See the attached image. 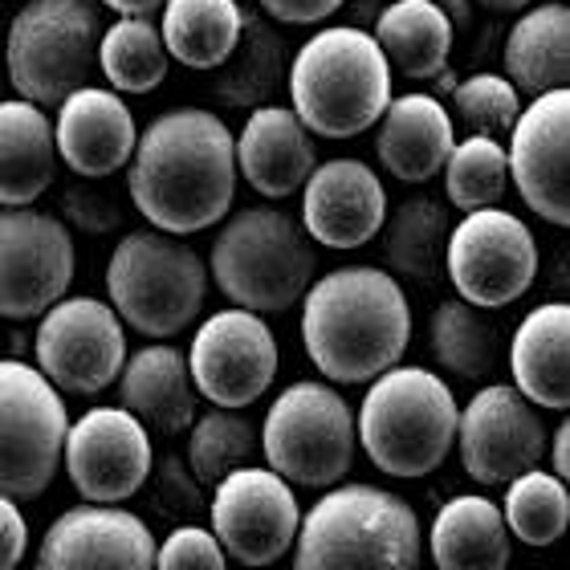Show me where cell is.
<instances>
[{"mask_svg":"<svg viewBox=\"0 0 570 570\" xmlns=\"http://www.w3.org/2000/svg\"><path fill=\"white\" fill-rule=\"evenodd\" d=\"M127 191L142 220L159 233L188 237L220 225L237 191L233 131L213 110H167L135 139Z\"/></svg>","mask_w":570,"mask_h":570,"instance_id":"obj_1","label":"cell"},{"mask_svg":"<svg viewBox=\"0 0 570 570\" xmlns=\"http://www.w3.org/2000/svg\"><path fill=\"white\" fill-rule=\"evenodd\" d=\"M302 343L326 380L371 383L412 343L404 285L375 265L331 269L302 294Z\"/></svg>","mask_w":570,"mask_h":570,"instance_id":"obj_2","label":"cell"},{"mask_svg":"<svg viewBox=\"0 0 570 570\" xmlns=\"http://www.w3.org/2000/svg\"><path fill=\"white\" fill-rule=\"evenodd\" d=\"M424 530L400 493L338 485L302 513L294 570H420Z\"/></svg>","mask_w":570,"mask_h":570,"instance_id":"obj_3","label":"cell"},{"mask_svg":"<svg viewBox=\"0 0 570 570\" xmlns=\"http://www.w3.org/2000/svg\"><path fill=\"white\" fill-rule=\"evenodd\" d=\"M294 115L318 139H351L383 119L392 66L367 29H322L289 61Z\"/></svg>","mask_w":570,"mask_h":570,"instance_id":"obj_4","label":"cell"},{"mask_svg":"<svg viewBox=\"0 0 570 570\" xmlns=\"http://www.w3.org/2000/svg\"><path fill=\"white\" fill-rule=\"evenodd\" d=\"M456 395L436 371L387 367L375 375L355 416L367 461L387 476H428L456 444Z\"/></svg>","mask_w":570,"mask_h":570,"instance_id":"obj_5","label":"cell"},{"mask_svg":"<svg viewBox=\"0 0 570 570\" xmlns=\"http://www.w3.org/2000/svg\"><path fill=\"white\" fill-rule=\"evenodd\" d=\"M318 257L306 228L277 208H245L213 240V277L220 294L253 314H282L314 282Z\"/></svg>","mask_w":570,"mask_h":570,"instance_id":"obj_6","label":"cell"},{"mask_svg":"<svg viewBox=\"0 0 570 570\" xmlns=\"http://www.w3.org/2000/svg\"><path fill=\"white\" fill-rule=\"evenodd\" d=\"M110 309L135 334L171 338L200 318L208 269L184 240L159 228H139L115 245L107 265Z\"/></svg>","mask_w":570,"mask_h":570,"instance_id":"obj_7","label":"cell"},{"mask_svg":"<svg viewBox=\"0 0 570 570\" xmlns=\"http://www.w3.org/2000/svg\"><path fill=\"white\" fill-rule=\"evenodd\" d=\"M102 17L90 0H29L9 24L4 66L24 102L61 107L98 70Z\"/></svg>","mask_w":570,"mask_h":570,"instance_id":"obj_8","label":"cell"},{"mask_svg":"<svg viewBox=\"0 0 570 570\" xmlns=\"http://www.w3.org/2000/svg\"><path fill=\"white\" fill-rule=\"evenodd\" d=\"M355 412L326 383H294L262 424V456L289 485L331 489L355 464Z\"/></svg>","mask_w":570,"mask_h":570,"instance_id":"obj_9","label":"cell"},{"mask_svg":"<svg viewBox=\"0 0 570 570\" xmlns=\"http://www.w3.org/2000/svg\"><path fill=\"white\" fill-rule=\"evenodd\" d=\"M70 412L37 367L0 358V498H41L61 464Z\"/></svg>","mask_w":570,"mask_h":570,"instance_id":"obj_10","label":"cell"},{"mask_svg":"<svg viewBox=\"0 0 570 570\" xmlns=\"http://www.w3.org/2000/svg\"><path fill=\"white\" fill-rule=\"evenodd\" d=\"M444 269H449L461 302H469V306H510L538 277L534 233L513 213H501V208L464 213L461 225H452L449 233Z\"/></svg>","mask_w":570,"mask_h":570,"instance_id":"obj_11","label":"cell"},{"mask_svg":"<svg viewBox=\"0 0 570 570\" xmlns=\"http://www.w3.org/2000/svg\"><path fill=\"white\" fill-rule=\"evenodd\" d=\"M37 371L58 392L98 395L119 380L127 334L119 314L98 297H58L37 326Z\"/></svg>","mask_w":570,"mask_h":570,"instance_id":"obj_12","label":"cell"},{"mask_svg":"<svg viewBox=\"0 0 570 570\" xmlns=\"http://www.w3.org/2000/svg\"><path fill=\"white\" fill-rule=\"evenodd\" d=\"M213 489L208 522L225 554H233L245 567H269L285 559V550L297 538V522H302L297 498L285 476L262 464H245L237 473L220 476Z\"/></svg>","mask_w":570,"mask_h":570,"instance_id":"obj_13","label":"cell"},{"mask_svg":"<svg viewBox=\"0 0 570 570\" xmlns=\"http://www.w3.org/2000/svg\"><path fill=\"white\" fill-rule=\"evenodd\" d=\"M73 282V237L37 208L0 213V318H41Z\"/></svg>","mask_w":570,"mask_h":570,"instance_id":"obj_14","label":"cell"},{"mask_svg":"<svg viewBox=\"0 0 570 570\" xmlns=\"http://www.w3.org/2000/svg\"><path fill=\"white\" fill-rule=\"evenodd\" d=\"M464 473L481 485H510L547 456V424L513 383H489L456 416Z\"/></svg>","mask_w":570,"mask_h":570,"instance_id":"obj_15","label":"cell"},{"mask_svg":"<svg viewBox=\"0 0 570 570\" xmlns=\"http://www.w3.org/2000/svg\"><path fill=\"white\" fill-rule=\"evenodd\" d=\"M196 395L216 407L257 404L277 375L274 331L253 309H220L204 322L188 351Z\"/></svg>","mask_w":570,"mask_h":570,"instance_id":"obj_16","label":"cell"},{"mask_svg":"<svg viewBox=\"0 0 570 570\" xmlns=\"http://www.w3.org/2000/svg\"><path fill=\"white\" fill-rule=\"evenodd\" d=\"M61 461L86 501L122 505L151 476V432L127 407H90L66 428Z\"/></svg>","mask_w":570,"mask_h":570,"instance_id":"obj_17","label":"cell"},{"mask_svg":"<svg viewBox=\"0 0 570 570\" xmlns=\"http://www.w3.org/2000/svg\"><path fill=\"white\" fill-rule=\"evenodd\" d=\"M510 176L547 225H570V95L567 86L534 95L510 127Z\"/></svg>","mask_w":570,"mask_h":570,"instance_id":"obj_18","label":"cell"},{"mask_svg":"<svg viewBox=\"0 0 570 570\" xmlns=\"http://www.w3.org/2000/svg\"><path fill=\"white\" fill-rule=\"evenodd\" d=\"M33 570H155V534L131 510L86 501L53 518Z\"/></svg>","mask_w":570,"mask_h":570,"instance_id":"obj_19","label":"cell"},{"mask_svg":"<svg viewBox=\"0 0 570 570\" xmlns=\"http://www.w3.org/2000/svg\"><path fill=\"white\" fill-rule=\"evenodd\" d=\"M387 220L383 179L358 159H326L302 184V228L326 249H358Z\"/></svg>","mask_w":570,"mask_h":570,"instance_id":"obj_20","label":"cell"},{"mask_svg":"<svg viewBox=\"0 0 570 570\" xmlns=\"http://www.w3.org/2000/svg\"><path fill=\"white\" fill-rule=\"evenodd\" d=\"M135 115L127 110L115 90L102 86H82L73 90L58 110L53 142L70 171L86 179H107L119 167H127L135 151Z\"/></svg>","mask_w":570,"mask_h":570,"instance_id":"obj_21","label":"cell"},{"mask_svg":"<svg viewBox=\"0 0 570 570\" xmlns=\"http://www.w3.org/2000/svg\"><path fill=\"white\" fill-rule=\"evenodd\" d=\"M233 155H237V171L265 200H285L302 191L306 176L318 164L309 131L285 107H253L249 122L233 139Z\"/></svg>","mask_w":570,"mask_h":570,"instance_id":"obj_22","label":"cell"},{"mask_svg":"<svg viewBox=\"0 0 570 570\" xmlns=\"http://www.w3.org/2000/svg\"><path fill=\"white\" fill-rule=\"evenodd\" d=\"M119 407H127L147 432H188L196 420V383H191L188 355L167 343H151L127 355L119 371Z\"/></svg>","mask_w":570,"mask_h":570,"instance_id":"obj_23","label":"cell"},{"mask_svg":"<svg viewBox=\"0 0 570 570\" xmlns=\"http://www.w3.org/2000/svg\"><path fill=\"white\" fill-rule=\"evenodd\" d=\"M513 387L534 407L567 412L570 407V306L547 302L530 309L510 346Z\"/></svg>","mask_w":570,"mask_h":570,"instance_id":"obj_24","label":"cell"},{"mask_svg":"<svg viewBox=\"0 0 570 570\" xmlns=\"http://www.w3.org/2000/svg\"><path fill=\"white\" fill-rule=\"evenodd\" d=\"M452 142V119L432 95H404L392 98L383 110V127L375 139L383 167L404 184H424L444 167Z\"/></svg>","mask_w":570,"mask_h":570,"instance_id":"obj_25","label":"cell"},{"mask_svg":"<svg viewBox=\"0 0 570 570\" xmlns=\"http://www.w3.org/2000/svg\"><path fill=\"white\" fill-rule=\"evenodd\" d=\"M58 176V142L46 107L9 98L0 102V204L24 208Z\"/></svg>","mask_w":570,"mask_h":570,"instance_id":"obj_26","label":"cell"},{"mask_svg":"<svg viewBox=\"0 0 570 570\" xmlns=\"http://www.w3.org/2000/svg\"><path fill=\"white\" fill-rule=\"evenodd\" d=\"M428 550L440 570H505L513 554L501 505L476 493L444 501L428 530Z\"/></svg>","mask_w":570,"mask_h":570,"instance_id":"obj_27","label":"cell"},{"mask_svg":"<svg viewBox=\"0 0 570 570\" xmlns=\"http://www.w3.org/2000/svg\"><path fill=\"white\" fill-rule=\"evenodd\" d=\"M505 73L513 90L547 95L570 78V9L538 4L505 37Z\"/></svg>","mask_w":570,"mask_h":570,"instance_id":"obj_28","label":"cell"},{"mask_svg":"<svg viewBox=\"0 0 570 570\" xmlns=\"http://www.w3.org/2000/svg\"><path fill=\"white\" fill-rule=\"evenodd\" d=\"M375 41H380L387 66L404 78H436L449 66L452 53V21L444 17L436 0H395L375 21Z\"/></svg>","mask_w":570,"mask_h":570,"instance_id":"obj_29","label":"cell"},{"mask_svg":"<svg viewBox=\"0 0 570 570\" xmlns=\"http://www.w3.org/2000/svg\"><path fill=\"white\" fill-rule=\"evenodd\" d=\"M213 98L225 107H269L285 78V41L274 24L240 9V37L220 66Z\"/></svg>","mask_w":570,"mask_h":570,"instance_id":"obj_30","label":"cell"},{"mask_svg":"<svg viewBox=\"0 0 570 570\" xmlns=\"http://www.w3.org/2000/svg\"><path fill=\"white\" fill-rule=\"evenodd\" d=\"M383 262L387 274L407 277L416 285H432L444 274V249H449V208L428 196H412L383 220Z\"/></svg>","mask_w":570,"mask_h":570,"instance_id":"obj_31","label":"cell"},{"mask_svg":"<svg viewBox=\"0 0 570 570\" xmlns=\"http://www.w3.org/2000/svg\"><path fill=\"white\" fill-rule=\"evenodd\" d=\"M159 37H164L167 58L184 61L188 70H216L240 37V4L237 0H167Z\"/></svg>","mask_w":570,"mask_h":570,"instance_id":"obj_32","label":"cell"},{"mask_svg":"<svg viewBox=\"0 0 570 570\" xmlns=\"http://www.w3.org/2000/svg\"><path fill=\"white\" fill-rule=\"evenodd\" d=\"M432 355L456 380H489L501 363V334L469 302H440L432 314Z\"/></svg>","mask_w":570,"mask_h":570,"instance_id":"obj_33","label":"cell"},{"mask_svg":"<svg viewBox=\"0 0 570 570\" xmlns=\"http://www.w3.org/2000/svg\"><path fill=\"white\" fill-rule=\"evenodd\" d=\"M98 70L122 95H147L167 78V49L164 37L147 17H119L102 29L98 41Z\"/></svg>","mask_w":570,"mask_h":570,"instance_id":"obj_34","label":"cell"},{"mask_svg":"<svg viewBox=\"0 0 570 570\" xmlns=\"http://www.w3.org/2000/svg\"><path fill=\"white\" fill-rule=\"evenodd\" d=\"M257 452H262V428L240 416V407H213L208 416L191 420L188 469L200 485H216L220 476L253 464Z\"/></svg>","mask_w":570,"mask_h":570,"instance_id":"obj_35","label":"cell"},{"mask_svg":"<svg viewBox=\"0 0 570 570\" xmlns=\"http://www.w3.org/2000/svg\"><path fill=\"white\" fill-rule=\"evenodd\" d=\"M501 518L510 525V538H518L525 547H554L570 525L567 481H559L554 473H542V469L513 476L505 485Z\"/></svg>","mask_w":570,"mask_h":570,"instance_id":"obj_36","label":"cell"},{"mask_svg":"<svg viewBox=\"0 0 570 570\" xmlns=\"http://www.w3.org/2000/svg\"><path fill=\"white\" fill-rule=\"evenodd\" d=\"M440 171H444L449 204L461 208V213L498 208L505 188H510L505 147L498 139H485V135H469L464 142H452V151Z\"/></svg>","mask_w":570,"mask_h":570,"instance_id":"obj_37","label":"cell"},{"mask_svg":"<svg viewBox=\"0 0 570 570\" xmlns=\"http://www.w3.org/2000/svg\"><path fill=\"white\" fill-rule=\"evenodd\" d=\"M452 107H456V119L469 127V135H485V139L501 142L522 110V98H518L510 78L473 73V78L452 86Z\"/></svg>","mask_w":570,"mask_h":570,"instance_id":"obj_38","label":"cell"},{"mask_svg":"<svg viewBox=\"0 0 570 570\" xmlns=\"http://www.w3.org/2000/svg\"><path fill=\"white\" fill-rule=\"evenodd\" d=\"M155 570H225V550L213 530L188 522L171 530L164 547L155 550Z\"/></svg>","mask_w":570,"mask_h":570,"instance_id":"obj_39","label":"cell"},{"mask_svg":"<svg viewBox=\"0 0 570 570\" xmlns=\"http://www.w3.org/2000/svg\"><path fill=\"white\" fill-rule=\"evenodd\" d=\"M66 216L86 233H110L115 225H122L119 204L98 188H66Z\"/></svg>","mask_w":570,"mask_h":570,"instance_id":"obj_40","label":"cell"},{"mask_svg":"<svg viewBox=\"0 0 570 570\" xmlns=\"http://www.w3.org/2000/svg\"><path fill=\"white\" fill-rule=\"evenodd\" d=\"M159 476H164V513H171V518H196V513L208 510L200 498V481L188 476V464H179L171 456V461H164V473Z\"/></svg>","mask_w":570,"mask_h":570,"instance_id":"obj_41","label":"cell"},{"mask_svg":"<svg viewBox=\"0 0 570 570\" xmlns=\"http://www.w3.org/2000/svg\"><path fill=\"white\" fill-rule=\"evenodd\" d=\"M29 550V522L12 498H0V570H17Z\"/></svg>","mask_w":570,"mask_h":570,"instance_id":"obj_42","label":"cell"},{"mask_svg":"<svg viewBox=\"0 0 570 570\" xmlns=\"http://www.w3.org/2000/svg\"><path fill=\"white\" fill-rule=\"evenodd\" d=\"M262 9L282 24H314L343 9V0H262Z\"/></svg>","mask_w":570,"mask_h":570,"instance_id":"obj_43","label":"cell"},{"mask_svg":"<svg viewBox=\"0 0 570 570\" xmlns=\"http://www.w3.org/2000/svg\"><path fill=\"white\" fill-rule=\"evenodd\" d=\"M550 473L567 481L570 476V424L554 428V436H550Z\"/></svg>","mask_w":570,"mask_h":570,"instance_id":"obj_44","label":"cell"},{"mask_svg":"<svg viewBox=\"0 0 570 570\" xmlns=\"http://www.w3.org/2000/svg\"><path fill=\"white\" fill-rule=\"evenodd\" d=\"M107 9H115L119 17H151L155 9H164L167 0H102Z\"/></svg>","mask_w":570,"mask_h":570,"instance_id":"obj_45","label":"cell"},{"mask_svg":"<svg viewBox=\"0 0 570 570\" xmlns=\"http://www.w3.org/2000/svg\"><path fill=\"white\" fill-rule=\"evenodd\" d=\"M476 4L489 12H522V9H530L534 0H476Z\"/></svg>","mask_w":570,"mask_h":570,"instance_id":"obj_46","label":"cell"},{"mask_svg":"<svg viewBox=\"0 0 570 570\" xmlns=\"http://www.w3.org/2000/svg\"><path fill=\"white\" fill-rule=\"evenodd\" d=\"M440 9H444V17H449L452 21V29H456V24H464L469 21V9H464V0H436Z\"/></svg>","mask_w":570,"mask_h":570,"instance_id":"obj_47","label":"cell"}]
</instances>
